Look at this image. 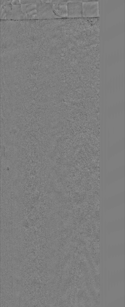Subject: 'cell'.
Returning a JSON list of instances; mask_svg holds the SVG:
<instances>
[{"label":"cell","mask_w":125,"mask_h":307,"mask_svg":"<svg viewBox=\"0 0 125 307\" xmlns=\"http://www.w3.org/2000/svg\"><path fill=\"white\" fill-rule=\"evenodd\" d=\"M36 20L52 19L61 18L56 15L52 8V3L45 2L44 1L37 0Z\"/></svg>","instance_id":"cell-1"},{"label":"cell","mask_w":125,"mask_h":307,"mask_svg":"<svg viewBox=\"0 0 125 307\" xmlns=\"http://www.w3.org/2000/svg\"><path fill=\"white\" fill-rule=\"evenodd\" d=\"M82 8L83 18L99 17V1H82Z\"/></svg>","instance_id":"cell-2"},{"label":"cell","mask_w":125,"mask_h":307,"mask_svg":"<svg viewBox=\"0 0 125 307\" xmlns=\"http://www.w3.org/2000/svg\"><path fill=\"white\" fill-rule=\"evenodd\" d=\"M82 1H67V16L68 18L82 17Z\"/></svg>","instance_id":"cell-3"},{"label":"cell","mask_w":125,"mask_h":307,"mask_svg":"<svg viewBox=\"0 0 125 307\" xmlns=\"http://www.w3.org/2000/svg\"><path fill=\"white\" fill-rule=\"evenodd\" d=\"M52 8L55 14L61 18H67V1H52Z\"/></svg>","instance_id":"cell-4"}]
</instances>
